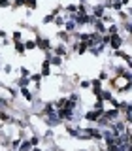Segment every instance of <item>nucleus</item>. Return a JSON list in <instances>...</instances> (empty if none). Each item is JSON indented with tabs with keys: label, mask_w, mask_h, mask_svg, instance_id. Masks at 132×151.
I'll return each mask as SVG.
<instances>
[{
	"label": "nucleus",
	"mask_w": 132,
	"mask_h": 151,
	"mask_svg": "<svg viewBox=\"0 0 132 151\" xmlns=\"http://www.w3.org/2000/svg\"><path fill=\"white\" fill-rule=\"evenodd\" d=\"M55 55H59V57L66 55V45H57L55 47Z\"/></svg>",
	"instance_id": "nucleus-6"
},
{
	"label": "nucleus",
	"mask_w": 132,
	"mask_h": 151,
	"mask_svg": "<svg viewBox=\"0 0 132 151\" xmlns=\"http://www.w3.org/2000/svg\"><path fill=\"white\" fill-rule=\"evenodd\" d=\"M11 70H13V68H11V64H6V66H4V72H6V74H11Z\"/></svg>",
	"instance_id": "nucleus-22"
},
{
	"label": "nucleus",
	"mask_w": 132,
	"mask_h": 151,
	"mask_svg": "<svg viewBox=\"0 0 132 151\" xmlns=\"http://www.w3.org/2000/svg\"><path fill=\"white\" fill-rule=\"evenodd\" d=\"M10 6V0H0V8H6Z\"/></svg>",
	"instance_id": "nucleus-24"
},
{
	"label": "nucleus",
	"mask_w": 132,
	"mask_h": 151,
	"mask_svg": "<svg viewBox=\"0 0 132 151\" xmlns=\"http://www.w3.org/2000/svg\"><path fill=\"white\" fill-rule=\"evenodd\" d=\"M30 144H32L34 148H36V145L40 144V138H38V136H32V138H30Z\"/></svg>",
	"instance_id": "nucleus-18"
},
{
	"label": "nucleus",
	"mask_w": 132,
	"mask_h": 151,
	"mask_svg": "<svg viewBox=\"0 0 132 151\" xmlns=\"http://www.w3.org/2000/svg\"><path fill=\"white\" fill-rule=\"evenodd\" d=\"M25 6H29V10H34V8H36V0H25Z\"/></svg>",
	"instance_id": "nucleus-15"
},
{
	"label": "nucleus",
	"mask_w": 132,
	"mask_h": 151,
	"mask_svg": "<svg viewBox=\"0 0 132 151\" xmlns=\"http://www.w3.org/2000/svg\"><path fill=\"white\" fill-rule=\"evenodd\" d=\"M75 27H78V25H75V21H72V19H68V21L64 23V29H66V32H68V34H70V32H74V30H75Z\"/></svg>",
	"instance_id": "nucleus-5"
},
{
	"label": "nucleus",
	"mask_w": 132,
	"mask_h": 151,
	"mask_svg": "<svg viewBox=\"0 0 132 151\" xmlns=\"http://www.w3.org/2000/svg\"><path fill=\"white\" fill-rule=\"evenodd\" d=\"M32 151H42V149H40V148H34V149H32Z\"/></svg>",
	"instance_id": "nucleus-26"
},
{
	"label": "nucleus",
	"mask_w": 132,
	"mask_h": 151,
	"mask_svg": "<svg viewBox=\"0 0 132 151\" xmlns=\"http://www.w3.org/2000/svg\"><path fill=\"white\" fill-rule=\"evenodd\" d=\"M13 40H15V42H21V32H19V30L13 32Z\"/></svg>",
	"instance_id": "nucleus-21"
},
{
	"label": "nucleus",
	"mask_w": 132,
	"mask_h": 151,
	"mask_svg": "<svg viewBox=\"0 0 132 151\" xmlns=\"http://www.w3.org/2000/svg\"><path fill=\"white\" fill-rule=\"evenodd\" d=\"M59 38H61L62 42H70V34H68L66 30H62V32H59Z\"/></svg>",
	"instance_id": "nucleus-11"
},
{
	"label": "nucleus",
	"mask_w": 132,
	"mask_h": 151,
	"mask_svg": "<svg viewBox=\"0 0 132 151\" xmlns=\"http://www.w3.org/2000/svg\"><path fill=\"white\" fill-rule=\"evenodd\" d=\"M42 76H49V62H43L42 64Z\"/></svg>",
	"instance_id": "nucleus-12"
},
{
	"label": "nucleus",
	"mask_w": 132,
	"mask_h": 151,
	"mask_svg": "<svg viewBox=\"0 0 132 151\" xmlns=\"http://www.w3.org/2000/svg\"><path fill=\"white\" fill-rule=\"evenodd\" d=\"M21 78H30V70L23 66V68H21Z\"/></svg>",
	"instance_id": "nucleus-16"
},
{
	"label": "nucleus",
	"mask_w": 132,
	"mask_h": 151,
	"mask_svg": "<svg viewBox=\"0 0 132 151\" xmlns=\"http://www.w3.org/2000/svg\"><path fill=\"white\" fill-rule=\"evenodd\" d=\"M98 79H100V81H102V79H108V72H100Z\"/></svg>",
	"instance_id": "nucleus-25"
},
{
	"label": "nucleus",
	"mask_w": 132,
	"mask_h": 151,
	"mask_svg": "<svg viewBox=\"0 0 132 151\" xmlns=\"http://www.w3.org/2000/svg\"><path fill=\"white\" fill-rule=\"evenodd\" d=\"M21 94L27 98V100H32V93H30V91L27 89V87H21Z\"/></svg>",
	"instance_id": "nucleus-7"
},
{
	"label": "nucleus",
	"mask_w": 132,
	"mask_h": 151,
	"mask_svg": "<svg viewBox=\"0 0 132 151\" xmlns=\"http://www.w3.org/2000/svg\"><path fill=\"white\" fill-rule=\"evenodd\" d=\"M102 115H104V117H106L108 121L111 123V121H115V119L119 117V110H117V108H113V110H110V112H104Z\"/></svg>",
	"instance_id": "nucleus-3"
},
{
	"label": "nucleus",
	"mask_w": 132,
	"mask_h": 151,
	"mask_svg": "<svg viewBox=\"0 0 132 151\" xmlns=\"http://www.w3.org/2000/svg\"><path fill=\"white\" fill-rule=\"evenodd\" d=\"M19 6H25V0H15V2H13V8H19Z\"/></svg>",
	"instance_id": "nucleus-20"
},
{
	"label": "nucleus",
	"mask_w": 132,
	"mask_h": 151,
	"mask_svg": "<svg viewBox=\"0 0 132 151\" xmlns=\"http://www.w3.org/2000/svg\"><path fill=\"white\" fill-rule=\"evenodd\" d=\"M25 49H36V40H29V42H25Z\"/></svg>",
	"instance_id": "nucleus-13"
},
{
	"label": "nucleus",
	"mask_w": 132,
	"mask_h": 151,
	"mask_svg": "<svg viewBox=\"0 0 132 151\" xmlns=\"http://www.w3.org/2000/svg\"><path fill=\"white\" fill-rule=\"evenodd\" d=\"M53 19H55V15H53V13H51V15H45V17H43V23H51Z\"/></svg>",
	"instance_id": "nucleus-19"
},
{
	"label": "nucleus",
	"mask_w": 132,
	"mask_h": 151,
	"mask_svg": "<svg viewBox=\"0 0 132 151\" xmlns=\"http://www.w3.org/2000/svg\"><path fill=\"white\" fill-rule=\"evenodd\" d=\"M29 83H30V79H29V78H19L17 85H19V87H27V85H29Z\"/></svg>",
	"instance_id": "nucleus-10"
},
{
	"label": "nucleus",
	"mask_w": 132,
	"mask_h": 151,
	"mask_svg": "<svg viewBox=\"0 0 132 151\" xmlns=\"http://www.w3.org/2000/svg\"><path fill=\"white\" fill-rule=\"evenodd\" d=\"M110 45L113 47V49H121V45H123V38L119 36V34H113V36L110 38Z\"/></svg>",
	"instance_id": "nucleus-2"
},
{
	"label": "nucleus",
	"mask_w": 132,
	"mask_h": 151,
	"mask_svg": "<svg viewBox=\"0 0 132 151\" xmlns=\"http://www.w3.org/2000/svg\"><path fill=\"white\" fill-rule=\"evenodd\" d=\"M66 11H68V13H75V11H78V6H74V4H68V6H66Z\"/></svg>",
	"instance_id": "nucleus-14"
},
{
	"label": "nucleus",
	"mask_w": 132,
	"mask_h": 151,
	"mask_svg": "<svg viewBox=\"0 0 132 151\" xmlns=\"http://www.w3.org/2000/svg\"><path fill=\"white\" fill-rule=\"evenodd\" d=\"M55 23H57L59 27H62V25H64L66 21H64V17H55Z\"/></svg>",
	"instance_id": "nucleus-17"
},
{
	"label": "nucleus",
	"mask_w": 132,
	"mask_h": 151,
	"mask_svg": "<svg viewBox=\"0 0 132 151\" xmlns=\"http://www.w3.org/2000/svg\"><path fill=\"white\" fill-rule=\"evenodd\" d=\"M81 87H83V89H87V87H91V81H87V79H83V81H81Z\"/></svg>",
	"instance_id": "nucleus-23"
},
{
	"label": "nucleus",
	"mask_w": 132,
	"mask_h": 151,
	"mask_svg": "<svg viewBox=\"0 0 132 151\" xmlns=\"http://www.w3.org/2000/svg\"><path fill=\"white\" fill-rule=\"evenodd\" d=\"M36 47L42 51H51V42L47 38H36Z\"/></svg>",
	"instance_id": "nucleus-1"
},
{
	"label": "nucleus",
	"mask_w": 132,
	"mask_h": 151,
	"mask_svg": "<svg viewBox=\"0 0 132 151\" xmlns=\"http://www.w3.org/2000/svg\"><path fill=\"white\" fill-rule=\"evenodd\" d=\"M15 51H17V53H25V43H23V42H15Z\"/></svg>",
	"instance_id": "nucleus-9"
},
{
	"label": "nucleus",
	"mask_w": 132,
	"mask_h": 151,
	"mask_svg": "<svg viewBox=\"0 0 132 151\" xmlns=\"http://www.w3.org/2000/svg\"><path fill=\"white\" fill-rule=\"evenodd\" d=\"M30 148H32V144H30V140H23L21 144H19L17 151H30Z\"/></svg>",
	"instance_id": "nucleus-4"
},
{
	"label": "nucleus",
	"mask_w": 132,
	"mask_h": 151,
	"mask_svg": "<svg viewBox=\"0 0 132 151\" xmlns=\"http://www.w3.org/2000/svg\"><path fill=\"white\" fill-rule=\"evenodd\" d=\"M108 34H110V36H113V34H119V27L115 25H110V29H108Z\"/></svg>",
	"instance_id": "nucleus-8"
}]
</instances>
